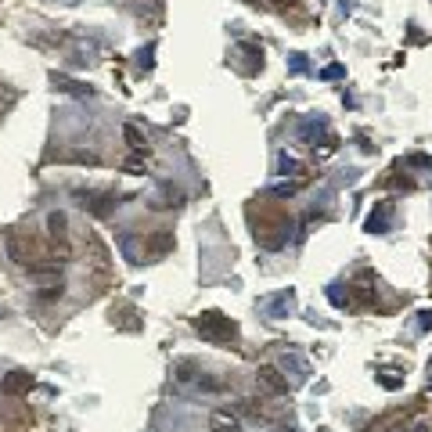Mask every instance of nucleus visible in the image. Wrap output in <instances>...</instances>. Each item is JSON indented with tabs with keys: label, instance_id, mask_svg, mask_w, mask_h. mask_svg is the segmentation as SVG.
I'll use <instances>...</instances> for the list:
<instances>
[{
	"label": "nucleus",
	"instance_id": "10",
	"mask_svg": "<svg viewBox=\"0 0 432 432\" xmlns=\"http://www.w3.org/2000/svg\"><path fill=\"white\" fill-rule=\"evenodd\" d=\"M123 137H126V144H130L134 151H148V137H144L134 123H126V126H123Z\"/></svg>",
	"mask_w": 432,
	"mask_h": 432
},
{
	"label": "nucleus",
	"instance_id": "12",
	"mask_svg": "<svg viewBox=\"0 0 432 432\" xmlns=\"http://www.w3.org/2000/svg\"><path fill=\"white\" fill-rule=\"evenodd\" d=\"M278 166H281V173H285V177H288V173H303V162H299V158H292L288 151H281Z\"/></svg>",
	"mask_w": 432,
	"mask_h": 432
},
{
	"label": "nucleus",
	"instance_id": "3",
	"mask_svg": "<svg viewBox=\"0 0 432 432\" xmlns=\"http://www.w3.org/2000/svg\"><path fill=\"white\" fill-rule=\"evenodd\" d=\"M33 386H36V378L29 371H11V374H4V382H0L4 396H26Z\"/></svg>",
	"mask_w": 432,
	"mask_h": 432
},
{
	"label": "nucleus",
	"instance_id": "18",
	"mask_svg": "<svg viewBox=\"0 0 432 432\" xmlns=\"http://www.w3.org/2000/svg\"><path fill=\"white\" fill-rule=\"evenodd\" d=\"M382 386H386V389H396V386H400V378H393V374L386 371V374H382Z\"/></svg>",
	"mask_w": 432,
	"mask_h": 432
},
{
	"label": "nucleus",
	"instance_id": "14",
	"mask_svg": "<svg viewBox=\"0 0 432 432\" xmlns=\"http://www.w3.org/2000/svg\"><path fill=\"white\" fill-rule=\"evenodd\" d=\"M123 170H126V173H144V158H137V155H130V158L123 162Z\"/></svg>",
	"mask_w": 432,
	"mask_h": 432
},
{
	"label": "nucleus",
	"instance_id": "13",
	"mask_svg": "<svg viewBox=\"0 0 432 432\" xmlns=\"http://www.w3.org/2000/svg\"><path fill=\"white\" fill-rule=\"evenodd\" d=\"M54 83H58L62 90H69V94H90L87 87H80V83H72V80H65V76H54Z\"/></svg>",
	"mask_w": 432,
	"mask_h": 432
},
{
	"label": "nucleus",
	"instance_id": "15",
	"mask_svg": "<svg viewBox=\"0 0 432 432\" xmlns=\"http://www.w3.org/2000/svg\"><path fill=\"white\" fill-rule=\"evenodd\" d=\"M270 191H274L278 198H288V195H296V184H274Z\"/></svg>",
	"mask_w": 432,
	"mask_h": 432
},
{
	"label": "nucleus",
	"instance_id": "11",
	"mask_svg": "<svg viewBox=\"0 0 432 432\" xmlns=\"http://www.w3.org/2000/svg\"><path fill=\"white\" fill-rule=\"evenodd\" d=\"M15 104H18V90H15V87H4V83H0V119H4V116L11 112Z\"/></svg>",
	"mask_w": 432,
	"mask_h": 432
},
{
	"label": "nucleus",
	"instance_id": "4",
	"mask_svg": "<svg viewBox=\"0 0 432 432\" xmlns=\"http://www.w3.org/2000/svg\"><path fill=\"white\" fill-rule=\"evenodd\" d=\"M389 216H393V202H378V209L367 216V231L371 234H386L389 231Z\"/></svg>",
	"mask_w": 432,
	"mask_h": 432
},
{
	"label": "nucleus",
	"instance_id": "16",
	"mask_svg": "<svg viewBox=\"0 0 432 432\" xmlns=\"http://www.w3.org/2000/svg\"><path fill=\"white\" fill-rule=\"evenodd\" d=\"M292 72H306V58H303V54H292Z\"/></svg>",
	"mask_w": 432,
	"mask_h": 432
},
{
	"label": "nucleus",
	"instance_id": "1",
	"mask_svg": "<svg viewBox=\"0 0 432 432\" xmlns=\"http://www.w3.org/2000/svg\"><path fill=\"white\" fill-rule=\"evenodd\" d=\"M195 332L205 339V342H231L238 335V324L231 317H224L220 310H205L195 317Z\"/></svg>",
	"mask_w": 432,
	"mask_h": 432
},
{
	"label": "nucleus",
	"instance_id": "5",
	"mask_svg": "<svg viewBox=\"0 0 432 432\" xmlns=\"http://www.w3.org/2000/svg\"><path fill=\"white\" fill-rule=\"evenodd\" d=\"M209 432H242V421L231 411H212L209 414Z\"/></svg>",
	"mask_w": 432,
	"mask_h": 432
},
{
	"label": "nucleus",
	"instance_id": "7",
	"mask_svg": "<svg viewBox=\"0 0 432 432\" xmlns=\"http://www.w3.org/2000/svg\"><path fill=\"white\" fill-rule=\"evenodd\" d=\"M65 227H69V220H65V212H50V216H47V231H50V242H54V245H62V242H69Z\"/></svg>",
	"mask_w": 432,
	"mask_h": 432
},
{
	"label": "nucleus",
	"instance_id": "23",
	"mask_svg": "<svg viewBox=\"0 0 432 432\" xmlns=\"http://www.w3.org/2000/svg\"><path fill=\"white\" fill-rule=\"evenodd\" d=\"M249 4H256V0H249Z\"/></svg>",
	"mask_w": 432,
	"mask_h": 432
},
{
	"label": "nucleus",
	"instance_id": "22",
	"mask_svg": "<svg viewBox=\"0 0 432 432\" xmlns=\"http://www.w3.org/2000/svg\"><path fill=\"white\" fill-rule=\"evenodd\" d=\"M278 432H296V428H278Z\"/></svg>",
	"mask_w": 432,
	"mask_h": 432
},
{
	"label": "nucleus",
	"instance_id": "2",
	"mask_svg": "<svg viewBox=\"0 0 432 432\" xmlns=\"http://www.w3.org/2000/svg\"><path fill=\"white\" fill-rule=\"evenodd\" d=\"M256 382H259V389L274 393V396L288 393V378H285V374H281V367H274V364H259V371H256Z\"/></svg>",
	"mask_w": 432,
	"mask_h": 432
},
{
	"label": "nucleus",
	"instance_id": "6",
	"mask_svg": "<svg viewBox=\"0 0 432 432\" xmlns=\"http://www.w3.org/2000/svg\"><path fill=\"white\" fill-rule=\"evenodd\" d=\"M292 306H296V292L285 288V292H278L274 299L266 303V313H270V317H285V313H292Z\"/></svg>",
	"mask_w": 432,
	"mask_h": 432
},
{
	"label": "nucleus",
	"instance_id": "17",
	"mask_svg": "<svg viewBox=\"0 0 432 432\" xmlns=\"http://www.w3.org/2000/svg\"><path fill=\"white\" fill-rule=\"evenodd\" d=\"M320 76H324V80H339V76H342V65H328Z\"/></svg>",
	"mask_w": 432,
	"mask_h": 432
},
{
	"label": "nucleus",
	"instance_id": "20",
	"mask_svg": "<svg viewBox=\"0 0 432 432\" xmlns=\"http://www.w3.org/2000/svg\"><path fill=\"white\" fill-rule=\"evenodd\" d=\"M278 8H296V0H274Z\"/></svg>",
	"mask_w": 432,
	"mask_h": 432
},
{
	"label": "nucleus",
	"instance_id": "8",
	"mask_svg": "<svg viewBox=\"0 0 432 432\" xmlns=\"http://www.w3.org/2000/svg\"><path fill=\"white\" fill-rule=\"evenodd\" d=\"M170 249H173V231L162 227L158 234H151V242H148V252H151V256H166Z\"/></svg>",
	"mask_w": 432,
	"mask_h": 432
},
{
	"label": "nucleus",
	"instance_id": "19",
	"mask_svg": "<svg viewBox=\"0 0 432 432\" xmlns=\"http://www.w3.org/2000/svg\"><path fill=\"white\" fill-rule=\"evenodd\" d=\"M418 317H421V332H425V328H432V310H421Z\"/></svg>",
	"mask_w": 432,
	"mask_h": 432
},
{
	"label": "nucleus",
	"instance_id": "21",
	"mask_svg": "<svg viewBox=\"0 0 432 432\" xmlns=\"http://www.w3.org/2000/svg\"><path fill=\"white\" fill-rule=\"evenodd\" d=\"M411 432H428V428H425V425H414V428H411Z\"/></svg>",
	"mask_w": 432,
	"mask_h": 432
},
{
	"label": "nucleus",
	"instance_id": "9",
	"mask_svg": "<svg viewBox=\"0 0 432 432\" xmlns=\"http://www.w3.org/2000/svg\"><path fill=\"white\" fill-rule=\"evenodd\" d=\"M83 205H87V209L94 212V216H104V212H112V209H116L119 202H116V195H97L94 202H83Z\"/></svg>",
	"mask_w": 432,
	"mask_h": 432
}]
</instances>
